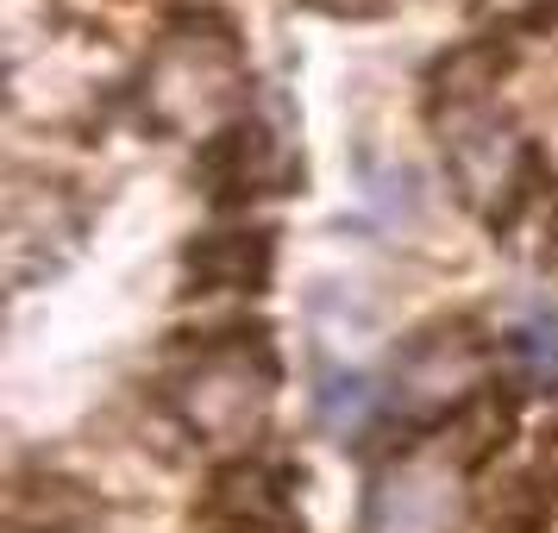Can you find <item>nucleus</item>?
<instances>
[{
  "instance_id": "1",
  "label": "nucleus",
  "mask_w": 558,
  "mask_h": 533,
  "mask_svg": "<svg viewBox=\"0 0 558 533\" xmlns=\"http://www.w3.org/2000/svg\"><path fill=\"white\" fill-rule=\"evenodd\" d=\"M170 408L202 439H245L270 414L277 396V358L264 346V327H220L202 339V352L170 377Z\"/></svg>"
},
{
  "instance_id": "2",
  "label": "nucleus",
  "mask_w": 558,
  "mask_h": 533,
  "mask_svg": "<svg viewBox=\"0 0 558 533\" xmlns=\"http://www.w3.org/2000/svg\"><path fill=\"white\" fill-rule=\"evenodd\" d=\"M245 88V63H239V38H232L227 20L214 13H189L170 26L163 51L151 57V76H145V101H151V120L170 132H195L214 126ZM220 132V126H214Z\"/></svg>"
},
{
  "instance_id": "3",
  "label": "nucleus",
  "mask_w": 558,
  "mask_h": 533,
  "mask_svg": "<svg viewBox=\"0 0 558 533\" xmlns=\"http://www.w3.org/2000/svg\"><path fill=\"white\" fill-rule=\"evenodd\" d=\"M483 377H489L483 327L464 314H446V320H427L421 332L402 339L396 371H389V408L408 427H439V421H458L471 402L489 396Z\"/></svg>"
},
{
  "instance_id": "4",
  "label": "nucleus",
  "mask_w": 558,
  "mask_h": 533,
  "mask_svg": "<svg viewBox=\"0 0 558 533\" xmlns=\"http://www.w3.org/2000/svg\"><path fill=\"white\" fill-rule=\"evenodd\" d=\"M433 120L446 132V170H452L458 195L496 232H508L533 195V152L514 138V126L489 101L452 107V113H433Z\"/></svg>"
},
{
  "instance_id": "5",
  "label": "nucleus",
  "mask_w": 558,
  "mask_h": 533,
  "mask_svg": "<svg viewBox=\"0 0 558 533\" xmlns=\"http://www.w3.org/2000/svg\"><path fill=\"white\" fill-rule=\"evenodd\" d=\"M464 464L439 446L389 458L371 489H364V521L357 533H452L464 514Z\"/></svg>"
},
{
  "instance_id": "6",
  "label": "nucleus",
  "mask_w": 558,
  "mask_h": 533,
  "mask_svg": "<svg viewBox=\"0 0 558 533\" xmlns=\"http://www.w3.org/2000/svg\"><path fill=\"white\" fill-rule=\"evenodd\" d=\"M295 489H302V464L252 452L207 483L202 514L214 533H302Z\"/></svg>"
},
{
  "instance_id": "7",
  "label": "nucleus",
  "mask_w": 558,
  "mask_h": 533,
  "mask_svg": "<svg viewBox=\"0 0 558 533\" xmlns=\"http://www.w3.org/2000/svg\"><path fill=\"white\" fill-rule=\"evenodd\" d=\"M195 182H202V195L214 207H245L257 195H282L295 182V157L282 152V138H270L257 120H232V126L202 138Z\"/></svg>"
},
{
  "instance_id": "8",
  "label": "nucleus",
  "mask_w": 558,
  "mask_h": 533,
  "mask_svg": "<svg viewBox=\"0 0 558 533\" xmlns=\"http://www.w3.org/2000/svg\"><path fill=\"white\" fill-rule=\"evenodd\" d=\"M277 270V239L264 227L195 232L182 245V289L189 295H257Z\"/></svg>"
},
{
  "instance_id": "9",
  "label": "nucleus",
  "mask_w": 558,
  "mask_h": 533,
  "mask_svg": "<svg viewBox=\"0 0 558 533\" xmlns=\"http://www.w3.org/2000/svg\"><path fill=\"white\" fill-rule=\"evenodd\" d=\"M558 521V483L527 464L483 496V533H546Z\"/></svg>"
},
{
  "instance_id": "10",
  "label": "nucleus",
  "mask_w": 558,
  "mask_h": 533,
  "mask_svg": "<svg viewBox=\"0 0 558 533\" xmlns=\"http://www.w3.org/2000/svg\"><path fill=\"white\" fill-rule=\"evenodd\" d=\"M82 521H88V502L76 496V483L45 477V483H20L13 489L7 533H82Z\"/></svg>"
},
{
  "instance_id": "11",
  "label": "nucleus",
  "mask_w": 558,
  "mask_h": 533,
  "mask_svg": "<svg viewBox=\"0 0 558 533\" xmlns=\"http://www.w3.org/2000/svg\"><path fill=\"white\" fill-rule=\"evenodd\" d=\"M514 358L539 389H558V307H539L514 327Z\"/></svg>"
},
{
  "instance_id": "12",
  "label": "nucleus",
  "mask_w": 558,
  "mask_h": 533,
  "mask_svg": "<svg viewBox=\"0 0 558 533\" xmlns=\"http://www.w3.org/2000/svg\"><path fill=\"white\" fill-rule=\"evenodd\" d=\"M314 402H320V421L332 433H357L364 427V414H371V389L357 371H327L320 364V389H314Z\"/></svg>"
}]
</instances>
